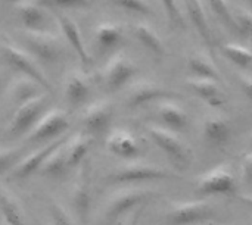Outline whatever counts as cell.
<instances>
[{"instance_id": "cell-1", "label": "cell", "mask_w": 252, "mask_h": 225, "mask_svg": "<svg viewBox=\"0 0 252 225\" xmlns=\"http://www.w3.org/2000/svg\"><path fill=\"white\" fill-rule=\"evenodd\" d=\"M180 174L168 171L167 168L157 165L151 161L143 159H131L126 161L124 164L112 168L105 181L109 184H123V186H137L142 183H152V181H171V180H182Z\"/></svg>"}, {"instance_id": "cell-2", "label": "cell", "mask_w": 252, "mask_h": 225, "mask_svg": "<svg viewBox=\"0 0 252 225\" xmlns=\"http://www.w3.org/2000/svg\"><path fill=\"white\" fill-rule=\"evenodd\" d=\"M159 192L145 186H124L111 193L102 209V225L114 224L118 218L142 208L145 203L158 197Z\"/></svg>"}, {"instance_id": "cell-3", "label": "cell", "mask_w": 252, "mask_h": 225, "mask_svg": "<svg viewBox=\"0 0 252 225\" xmlns=\"http://www.w3.org/2000/svg\"><path fill=\"white\" fill-rule=\"evenodd\" d=\"M217 215L214 205L205 199L170 202L162 214L165 225H198L210 223Z\"/></svg>"}, {"instance_id": "cell-4", "label": "cell", "mask_w": 252, "mask_h": 225, "mask_svg": "<svg viewBox=\"0 0 252 225\" xmlns=\"http://www.w3.org/2000/svg\"><path fill=\"white\" fill-rule=\"evenodd\" d=\"M145 131L149 140L165 155V158L179 169H186L190 165V153L177 131H173L161 124H146Z\"/></svg>"}, {"instance_id": "cell-5", "label": "cell", "mask_w": 252, "mask_h": 225, "mask_svg": "<svg viewBox=\"0 0 252 225\" xmlns=\"http://www.w3.org/2000/svg\"><path fill=\"white\" fill-rule=\"evenodd\" d=\"M93 192H92V167L89 159L78 167V172L72 181L69 192V203L74 218L80 225H89L92 212Z\"/></svg>"}, {"instance_id": "cell-6", "label": "cell", "mask_w": 252, "mask_h": 225, "mask_svg": "<svg viewBox=\"0 0 252 225\" xmlns=\"http://www.w3.org/2000/svg\"><path fill=\"white\" fill-rule=\"evenodd\" d=\"M0 53H1V57L4 59V62L10 68L18 71L21 75L34 80L44 90H49V91L52 90V84H50L46 72L40 68V65L35 62V59L31 53H28L27 50H24L19 46L9 43V41L1 43Z\"/></svg>"}, {"instance_id": "cell-7", "label": "cell", "mask_w": 252, "mask_h": 225, "mask_svg": "<svg viewBox=\"0 0 252 225\" xmlns=\"http://www.w3.org/2000/svg\"><path fill=\"white\" fill-rule=\"evenodd\" d=\"M114 121V105L109 100H96L87 105L81 115L80 124L83 127V133L90 137H99L109 133Z\"/></svg>"}, {"instance_id": "cell-8", "label": "cell", "mask_w": 252, "mask_h": 225, "mask_svg": "<svg viewBox=\"0 0 252 225\" xmlns=\"http://www.w3.org/2000/svg\"><path fill=\"white\" fill-rule=\"evenodd\" d=\"M195 189L201 196L232 195L236 189V175L229 165H219L204 172L198 178Z\"/></svg>"}, {"instance_id": "cell-9", "label": "cell", "mask_w": 252, "mask_h": 225, "mask_svg": "<svg viewBox=\"0 0 252 225\" xmlns=\"http://www.w3.org/2000/svg\"><path fill=\"white\" fill-rule=\"evenodd\" d=\"M47 106H49V97L46 94H40L19 105L9 122L10 134L27 136L32 130V127L38 122V119L47 112Z\"/></svg>"}, {"instance_id": "cell-10", "label": "cell", "mask_w": 252, "mask_h": 225, "mask_svg": "<svg viewBox=\"0 0 252 225\" xmlns=\"http://www.w3.org/2000/svg\"><path fill=\"white\" fill-rule=\"evenodd\" d=\"M137 74V65L123 52L115 53L102 69V81L111 93L121 90Z\"/></svg>"}, {"instance_id": "cell-11", "label": "cell", "mask_w": 252, "mask_h": 225, "mask_svg": "<svg viewBox=\"0 0 252 225\" xmlns=\"http://www.w3.org/2000/svg\"><path fill=\"white\" fill-rule=\"evenodd\" d=\"M69 127L68 115L61 109H49L32 130L25 136L27 141H55L63 137V133Z\"/></svg>"}, {"instance_id": "cell-12", "label": "cell", "mask_w": 252, "mask_h": 225, "mask_svg": "<svg viewBox=\"0 0 252 225\" xmlns=\"http://www.w3.org/2000/svg\"><path fill=\"white\" fill-rule=\"evenodd\" d=\"M179 97L174 91L165 88L164 85L152 80H139L127 91L126 106L130 109H137L149 103H158L165 99Z\"/></svg>"}, {"instance_id": "cell-13", "label": "cell", "mask_w": 252, "mask_h": 225, "mask_svg": "<svg viewBox=\"0 0 252 225\" xmlns=\"http://www.w3.org/2000/svg\"><path fill=\"white\" fill-rule=\"evenodd\" d=\"M21 40L25 44L28 53L44 62H55L61 56V44L58 38L49 31L27 29L22 32Z\"/></svg>"}, {"instance_id": "cell-14", "label": "cell", "mask_w": 252, "mask_h": 225, "mask_svg": "<svg viewBox=\"0 0 252 225\" xmlns=\"http://www.w3.org/2000/svg\"><path fill=\"white\" fill-rule=\"evenodd\" d=\"M232 122L223 113H211L202 122L204 140L217 149H224L232 140Z\"/></svg>"}, {"instance_id": "cell-15", "label": "cell", "mask_w": 252, "mask_h": 225, "mask_svg": "<svg viewBox=\"0 0 252 225\" xmlns=\"http://www.w3.org/2000/svg\"><path fill=\"white\" fill-rule=\"evenodd\" d=\"M63 139H65V136L61 137V139H58V140H55V141H49L47 144H43V146H40L38 149H35L34 152L28 153L27 156L21 158V159L15 164V167L10 169V172H9L10 178H13V180H22V178H27V177H30V175H32V174H35V172H38V169H40L41 164L44 162V159L49 156V153H50V152H52Z\"/></svg>"}, {"instance_id": "cell-16", "label": "cell", "mask_w": 252, "mask_h": 225, "mask_svg": "<svg viewBox=\"0 0 252 225\" xmlns=\"http://www.w3.org/2000/svg\"><path fill=\"white\" fill-rule=\"evenodd\" d=\"M106 149L120 159H137L142 153L139 140L127 130H114L106 137Z\"/></svg>"}, {"instance_id": "cell-17", "label": "cell", "mask_w": 252, "mask_h": 225, "mask_svg": "<svg viewBox=\"0 0 252 225\" xmlns=\"http://www.w3.org/2000/svg\"><path fill=\"white\" fill-rule=\"evenodd\" d=\"M92 94V81L81 71H71L63 84V97L72 108L83 106Z\"/></svg>"}, {"instance_id": "cell-18", "label": "cell", "mask_w": 252, "mask_h": 225, "mask_svg": "<svg viewBox=\"0 0 252 225\" xmlns=\"http://www.w3.org/2000/svg\"><path fill=\"white\" fill-rule=\"evenodd\" d=\"M179 97H171V99H165L157 103V113L159 116V119L162 121V125L173 130V131H185L189 122L188 118V112L183 108V105H180V102H177Z\"/></svg>"}, {"instance_id": "cell-19", "label": "cell", "mask_w": 252, "mask_h": 225, "mask_svg": "<svg viewBox=\"0 0 252 225\" xmlns=\"http://www.w3.org/2000/svg\"><path fill=\"white\" fill-rule=\"evenodd\" d=\"M92 146H93V137H90L86 133L66 136V140L63 143V150H65V158L69 171L78 168L84 161H87Z\"/></svg>"}, {"instance_id": "cell-20", "label": "cell", "mask_w": 252, "mask_h": 225, "mask_svg": "<svg viewBox=\"0 0 252 225\" xmlns=\"http://www.w3.org/2000/svg\"><path fill=\"white\" fill-rule=\"evenodd\" d=\"M220 81L211 80V78H202V77H190L186 80V85L204 102H207L210 106L217 108L224 103L223 90L219 84Z\"/></svg>"}, {"instance_id": "cell-21", "label": "cell", "mask_w": 252, "mask_h": 225, "mask_svg": "<svg viewBox=\"0 0 252 225\" xmlns=\"http://www.w3.org/2000/svg\"><path fill=\"white\" fill-rule=\"evenodd\" d=\"M56 21H58L61 31L63 32L66 41L71 44L74 52L78 55L80 60L84 65H89L92 62V59H90V55L86 49V44H84V40H83V35H81V31H80L77 22L71 16L63 15V13H56Z\"/></svg>"}, {"instance_id": "cell-22", "label": "cell", "mask_w": 252, "mask_h": 225, "mask_svg": "<svg viewBox=\"0 0 252 225\" xmlns=\"http://www.w3.org/2000/svg\"><path fill=\"white\" fill-rule=\"evenodd\" d=\"M0 215L7 225H30L21 202L4 187H0Z\"/></svg>"}, {"instance_id": "cell-23", "label": "cell", "mask_w": 252, "mask_h": 225, "mask_svg": "<svg viewBox=\"0 0 252 225\" xmlns=\"http://www.w3.org/2000/svg\"><path fill=\"white\" fill-rule=\"evenodd\" d=\"M16 15L21 22L27 27V29H40L46 31V25L49 22L47 9L41 7L34 1H24L16 4Z\"/></svg>"}, {"instance_id": "cell-24", "label": "cell", "mask_w": 252, "mask_h": 225, "mask_svg": "<svg viewBox=\"0 0 252 225\" xmlns=\"http://www.w3.org/2000/svg\"><path fill=\"white\" fill-rule=\"evenodd\" d=\"M188 68L193 77L211 78L216 81L221 80V74L214 59L207 52H193L188 56Z\"/></svg>"}, {"instance_id": "cell-25", "label": "cell", "mask_w": 252, "mask_h": 225, "mask_svg": "<svg viewBox=\"0 0 252 225\" xmlns=\"http://www.w3.org/2000/svg\"><path fill=\"white\" fill-rule=\"evenodd\" d=\"M66 140L65 139L49 153V156L44 159V162L41 164L40 169H38V175L41 177H47V178H59L62 175H65L69 168L66 164V158H65V150H63V143Z\"/></svg>"}, {"instance_id": "cell-26", "label": "cell", "mask_w": 252, "mask_h": 225, "mask_svg": "<svg viewBox=\"0 0 252 225\" xmlns=\"http://www.w3.org/2000/svg\"><path fill=\"white\" fill-rule=\"evenodd\" d=\"M186 9H188V15L190 18V21L193 22L196 31L199 32L201 38L205 41V44L208 47H213L214 37H213L211 27L208 24V18H207L205 9H204L202 0H186Z\"/></svg>"}, {"instance_id": "cell-27", "label": "cell", "mask_w": 252, "mask_h": 225, "mask_svg": "<svg viewBox=\"0 0 252 225\" xmlns=\"http://www.w3.org/2000/svg\"><path fill=\"white\" fill-rule=\"evenodd\" d=\"M133 34H134L136 40L139 41V44L142 47H145L146 50H149L157 57H161L165 53L164 41L161 40L158 32L149 24H145V22L136 24L133 28Z\"/></svg>"}, {"instance_id": "cell-28", "label": "cell", "mask_w": 252, "mask_h": 225, "mask_svg": "<svg viewBox=\"0 0 252 225\" xmlns=\"http://www.w3.org/2000/svg\"><path fill=\"white\" fill-rule=\"evenodd\" d=\"M41 88L43 87L38 83H35L34 80L21 75L19 78H16L12 83V85L9 88V94H10L12 100L15 103H18V106H19V105H22V103H25V102H28V100L40 96V94H43L40 91Z\"/></svg>"}, {"instance_id": "cell-29", "label": "cell", "mask_w": 252, "mask_h": 225, "mask_svg": "<svg viewBox=\"0 0 252 225\" xmlns=\"http://www.w3.org/2000/svg\"><path fill=\"white\" fill-rule=\"evenodd\" d=\"M220 52L232 63L242 69H247L252 65V50L245 46H241L238 43H224L220 46Z\"/></svg>"}, {"instance_id": "cell-30", "label": "cell", "mask_w": 252, "mask_h": 225, "mask_svg": "<svg viewBox=\"0 0 252 225\" xmlns=\"http://www.w3.org/2000/svg\"><path fill=\"white\" fill-rule=\"evenodd\" d=\"M96 41L100 47L103 49H111L115 47L117 44L121 43L123 40V29L115 25V24H100L96 28Z\"/></svg>"}, {"instance_id": "cell-31", "label": "cell", "mask_w": 252, "mask_h": 225, "mask_svg": "<svg viewBox=\"0 0 252 225\" xmlns=\"http://www.w3.org/2000/svg\"><path fill=\"white\" fill-rule=\"evenodd\" d=\"M47 214L53 225H77V220L72 214H69L61 203L55 200H47Z\"/></svg>"}, {"instance_id": "cell-32", "label": "cell", "mask_w": 252, "mask_h": 225, "mask_svg": "<svg viewBox=\"0 0 252 225\" xmlns=\"http://www.w3.org/2000/svg\"><path fill=\"white\" fill-rule=\"evenodd\" d=\"M211 10L230 28L238 29L236 27V21H235V15L233 10L230 9V4L227 3V0H208Z\"/></svg>"}, {"instance_id": "cell-33", "label": "cell", "mask_w": 252, "mask_h": 225, "mask_svg": "<svg viewBox=\"0 0 252 225\" xmlns=\"http://www.w3.org/2000/svg\"><path fill=\"white\" fill-rule=\"evenodd\" d=\"M238 31H241L245 37L252 40V12L245 7H236L233 10Z\"/></svg>"}, {"instance_id": "cell-34", "label": "cell", "mask_w": 252, "mask_h": 225, "mask_svg": "<svg viewBox=\"0 0 252 225\" xmlns=\"http://www.w3.org/2000/svg\"><path fill=\"white\" fill-rule=\"evenodd\" d=\"M44 9H75L86 7L90 4V0H32Z\"/></svg>"}, {"instance_id": "cell-35", "label": "cell", "mask_w": 252, "mask_h": 225, "mask_svg": "<svg viewBox=\"0 0 252 225\" xmlns=\"http://www.w3.org/2000/svg\"><path fill=\"white\" fill-rule=\"evenodd\" d=\"M21 159V150L15 147H3L0 149V175L4 172H10L15 164Z\"/></svg>"}, {"instance_id": "cell-36", "label": "cell", "mask_w": 252, "mask_h": 225, "mask_svg": "<svg viewBox=\"0 0 252 225\" xmlns=\"http://www.w3.org/2000/svg\"><path fill=\"white\" fill-rule=\"evenodd\" d=\"M114 4L130 10V12H137V13H152V7L148 3V0H111Z\"/></svg>"}, {"instance_id": "cell-37", "label": "cell", "mask_w": 252, "mask_h": 225, "mask_svg": "<svg viewBox=\"0 0 252 225\" xmlns=\"http://www.w3.org/2000/svg\"><path fill=\"white\" fill-rule=\"evenodd\" d=\"M162 3V7L165 10V15L168 18V21L171 24H174L176 27H185V22H183V16H182V12L179 9V4H177V0H161Z\"/></svg>"}, {"instance_id": "cell-38", "label": "cell", "mask_w": 252, "mask_h": 225, "mask_svg": "<svg viewBox=\"0 0 252 225\" xmlns=\"http://www.w3.org/2000/svg\"><path fill=\"white\" fill-rule=\"evenodd\" d=\"M239 175H241V181L247 186L252 184V150L245 153L241 159L239 164Z\"/></svg>"}, {"instance_id": "cell-39", "label": "cell", "mask_w": 252, "mask_h": 225, "mask_svg": "<svg viewBox=\"0 0 252 225\" xmlns=\"http://www.w3.org/2000/svg\"><path fill=\"white\" fill-rule=\"evenodd\" d=\"M238 83L244 91V94L252 102V77L251 75H245V74H238Z\"/></svg>"}, {"instance_id": "cell-40", "label": "cell", "mask_w": 252, "mask_h": 225, "mask_svg": "<svg viewBox=\"0 0 252 225\" xmlns=\"http://www.w3.org/2000/svg\"><path fill=\"white\" fill-rule=\"evenodd\" d=\"M142 214H143V206H142V208H137V209H134V211H131L130 214L126 215L124 223L121 225H140Z\"/></svg>"}, {"instance_id": "cell-41", "label": "cell", "mask_w": 252, "mask_h": 225, "mask_svg": "<svg viewBox=\"0 0 252 225\" xmlns=\"http://www.w3.org/2000/svg\"><path fill=\"white\" fill-rule=\"evenodd\" d=\"M239 200L247 205L248 208L252 209V193H244V195H239Z\"/></svg>"}, {"instance_id": "cell-42", "label": "cell", "mask_w": 252, "mask_h": 225, "mask_svg": "<svg viewBox=\"0 0 252 225\" xmlns=\"http://www.w3.org/2000/svg\"><path fill=\"white\" fill-rule=\"evenodd\" d=\"M9 1H12V3H15V4H19V3H24V1H27V0H9Z\"/></svg>"}, {"instance_id": "cell-43", "label": "cell", "mask_w": 252, "mask_h": 225, "mask_svg": "<svg viewBox=\"0 0 252 225\" xmlns=\"http://www.w3.org/2000/svg\"><path fill=\"white\" fill-rule=\"evenodd\" d=\"M250 144H251V147H252V131H251V134H250Z\"/></svg>"}, {"instance_id": "cell-44", "label": "cell", "mask_w": 252, "mask_h": 225, "mask_svg": "<svg viewBox=\"0 0 252 225\" xmlns=\"http://www.w3.org/2000/svg\"><path fill=\"white\" fill-rule=\"evenodd\" d=\"M248 3H250V4H251V7H252V0H248Z\"/></svg>"}]
</instances>
